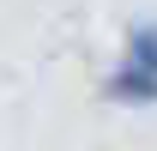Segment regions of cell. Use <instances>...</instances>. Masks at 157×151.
Instances as JSON below:
<instances>
[{
	"instance_id": "1",
	"label": "cell",
	"mask_w": 157,
	"mask_h": 151,
	"mask_svg": "<svg viewBox=\"0 0 157 151\" xmlns=\"http://www.w3.org/2000/svg\"><path fill=\"white\" fill-rule=\"evenodd\" d=\"M109 97H121V103H157V24L127 30V60H121Z\"/></svg>"
}]
</instances>
